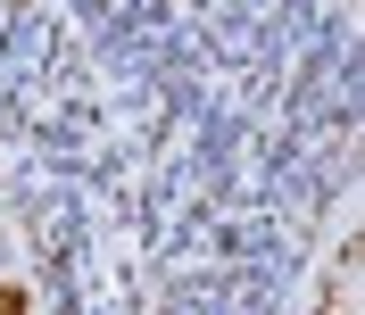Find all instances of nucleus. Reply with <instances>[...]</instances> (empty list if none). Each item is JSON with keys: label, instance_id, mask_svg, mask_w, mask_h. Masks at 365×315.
<instances>
[{"label": "nucleus", "instance_id": "f257e3e1", "mask_svg": "<svg viewBox=\"0 0 365 315\" xmlns=\"http://www.w3.org/2000/svg\"><path fill=\"white\" fill-rule=\"evenodd\" d=\"M0 315H25V291H9V282H0Z\"/></svg>", "mask_w": 365, "mask_h": 315}]
</instances>
